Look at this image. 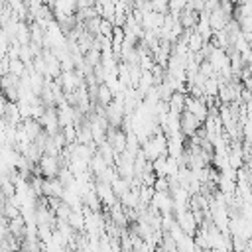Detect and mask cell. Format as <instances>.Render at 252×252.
Segmentation results:
<instances>
[{
    "label": "cell",
    "instance_id": "obj_4",
    "mask_svg": "<svg viewBox=\"0 0 252 252\" xmlns=\"http://www.w3.org/2000/svg\"><path fill=\"white\" fill-rule=\"evenodd\" d=\"M205 43H207V39L203 37V33H199L197 30H193V32H191V35H189V39H187L189 51L197 53V51H201V49H203V45H205Z\"/></svg>",
    "mask_w": 252,
    "mask_h": 252
},
{
    "label": "cell",
    "instance_id": "obj_5",
    "mask_svg": "<svg viewBox=\"0 0 252 252\" xmlns=\"http://www.w3.org/2000/svg\"><path fill=\"white\" fill-rule=\"evenodd\" d=\"M112 100H114V93H112V89H110L106 83H100V85H98V102H96V104L108 106Z\"/></svg>",
    "mask_w": 252,
    "mask_h": 252
},
{
    "label": "cell",
    "instance_id": "obj_3",
    "mask_svg": "<svg viewBox=\"0 0 252 252\" xmlns=\"http://www.w3.org/2000/svg\"><path fill=\"white\" fill-rule=\"evenodd\" d=\"M185 98H187V94H185L183 91H175V93L171 94V98L167 100V102H169V110L181 114V112L185 110Z\"/></svg>",
    "mask_w": 252,
    "mask_h": 252
},
{
    "label": "cell",
    "instance_id": "obj_8",
    "mask_svg": "<svg viewBox=\"0 0 252 252\" xmlns=\"http://www.w3.org/2000/svg\"><path fill=\"white\" fill-rule=\"evenodd\" d=\"M248 63H252V55H250V61H248Z\"/></svg>",
    "mask_w": 252,
    "mask_h": 252
},
{
    "label": "cell",
    "instance_id": "obj_1",
    "mask_svg": "<svg viewBox=\"0 0 252 252\" xmlns=\"http://www.w3.org/2000/svg\"><path fill=\"white\" fill-rule=\"evenodd\" d=\"M39 167H41V175L43 177H57L63 163H61V158L59 156H51V154H43L39 158Z\"/></svg>",
    "mask_w": 252,
    "mask_h": 252
},
{
    "label": "cell",
    "instance_id": "obj_2",
    "mask_svg": "<svg viewBox=\"0 0 252 252\" xmlns=\"http://www.w3.org/2000/svg\"><path fill=\"white\" fill-rule=\"evenodd\" d=\"M201 126H203V122H201V120H199L191 110H187V108H185V110L181 112V134H183L185 138L193 136Z\"/></svg>",
    "mask_w": 252,
    "mask_h": 252
},
{
    "label": "cell",
    "instance_id": "obj_7",
    "mask_svg": "<svg viewBox=\"0 0 252 252\" xmlns=\"http://www.w3.org/2000/svg\"><path fill=\"white\" fill-rule=\"evenodd\" d=\"M61 130H63V134H65V138H67L69 144H75V142H77V134H79V132H77V126H75L73 122H71V124H65Z\"/></svg>",
    "mask_w": 252,
    "mask_h": 252
},
{
    "label": "cell",
    "instance_id": "obj_6",
    "mask_svg": "<svg viewBox=\"0 0 252 252\" xmlns=\"http://www.w3.org/2000/svg\"><path fill=\"white\" fill-rule=\"evenodd\" d=\"M154 171L158 173V177H161V175H167V171H169L167 156H159V158H156V159H154Z\"/></svg>",
    "mask_w": 252,
    "mask_h": 252
}]
</instances>
